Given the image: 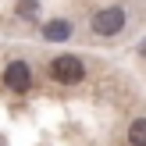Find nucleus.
<instances>
[{
	"label": "nucleus",
	"instance_id": "nucleus-1",
	"mask_svg": "<svg viewBox=\"0 0 146 146\" xmlns=\"http://www.w3.org/2000/svg\"><path fill=\"white\" fill-rule=\"evenodd\" d=\"M50 75H54L57 82H64V86H75V82H82L86 68H82V61H78L75 54H61V57L50 61Z\"/></svg>",
	"mask_w": 146,
	"mask_h": 146
},
{
	"label": "nucleus",
	"instance_id": "nucleus-2",
	"mask_svg": "<svg viewBox=\"0 0 146 146\" xmlns=\"http://www.w3.org/2000/svg\"><path fill=\"white\" fill-rule=\"evenodd\" d=\"M125 29V7H100L93 14V32L96 36H118Z\"/></svg>",
	"mask_w": 146,
	"mask_h": 146
},
{
	"label": "nucleus",
	"instance_id": "nucleus-3",
	"mask_svg": "<svg viewBox=\"0 0 146 146\" xmlns=\"http://www.w3.org/2000/svg\"><path fill=\"white\" fill-rule=\"evenodd\" d=\"M4 82H7L11 93H29L32 89V71H29V64L25 61H11L4 68Z\"/></svg>",
	"mask_w": 146,
	"mask_h": 146
},
{
	"label": "nucleus",
	"instance_id": "nucleus-4",
	"mask_svg": "<svg viewBox=\"0 0 146 146\" xmlns=\"http://www.w3.org/2000/svg\"><path fill=\"white\" fill-rule=\"evenodd\" d=\"M43 36H46L50 43H64L71 36V21L68 18H54V21H46V25H43Z\"/></svg>",
	"mask_w": 146,
	"mask_h": 146
},
{
	"label": "nucleus",
	"instance_id": "nucleus-5",
	"mask_svg": "<svg viewBox=\"0 0 146 146\" xmlns=\"http://www.w3.org/2000/svg\"><path fill=\"white\" fill-rule=\"evenodd\" d=\"M128 143L132 146H146V118H135L128 125Z\"/></svg>",
	"mask_w": 146,
	"mask_h": 146
},
{
	"label": "nucleus",
	"instance_id": "nucleus-6",
	"mask_svg": "<svg viewBox=\"0 0 146 146\" xmlns=\"http://www.w3.org/2000/svg\"><path fill=\"white\" fill-rule=\"evenodd\" d=\"M18 14H21V18H36V14H39V0H21Z\"/></svg>",
	"mask_w": 146,
	"mask_h": 146
},
{
	"label": "nucleus",
	"instance_id": "nucleus-7",
	"mask_svg": "<svg viewBox=\"0 0 146 146\" xmlns=\"http://www.w3.org/2000/svg\"><path fill=\"white\" fill-rule=\"evenodd\" d=\"M139 54H143V57H146V43H143V46H139Z\"/></svg>",
	"mask_w": 146,
	"mask_h": 146
}]
</instances>
